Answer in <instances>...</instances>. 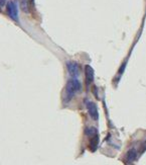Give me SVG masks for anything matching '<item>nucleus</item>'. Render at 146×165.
I'll use <instances>...</instances> for the list:
<instances>
[{"label": "nucleus", "instance_id": "nucleus-9", "mask_svg": "<svg viewBox=\"0 0 146 165\" xmlns=\"http://www.w3.org/2000/svg\"><path fill=\"white\" fill-rule=\"evenodd\" d=\"M85 134L87 135V136H89V137H92V136H94V135H96V134H98V131H97V129L96 128H87V129L85 130Z\"/></svg>", "mask_w": 146, "mask_h": 165}, {"label": "nucleus", "instance_id": "nucleus-3", "mask_svg": "<svg viewBox=\"0 0 146 165\" xmlns=\"http://www.w3.org/2000/svg\"><path fill=\"white\" fill-rule=\"evenodd\" d=\"M67 68H68V72L72 78H77L80 74V66L76 61L67 62Z\"/></svg>", "mask_w": 146, "mask_h": 165}, {"label": "nucleus", "instance_id": "nucleus-6", "mask_svg": "<svg viewBox=\"0 0 146 165\" xmlns=\"http://www.w3.org/2000/svg\"><path fill=\"white\" fill-rule=\"evenodd\" d=\"M32 0H19V5L21 10L24 13H29L30 12Z\"/></svg>", "mask_w": 146, "mask_h": 165}, {"label": "nucleus", "instance_id": "nucleus-4", "mask_svg": "<svg viewBox=\"0 0 146 165\" xmlns=\"http://www.w3.org/2000/svg\"><path fill=\"white\" fill-rule=\"evenodd\" d=\"M86 105H87L88 113H89L91 118H93L94 121H98L99 120V113H98V108H97L96 104H95L93 101H87Z\"/></svg>", "mask_w": 146, "mask_h": 165}, {"label": "nucleus", "instance_id": "nucleus-10", "mask_svg": "<svg viewBox=\"0 0 146 165\" xmlns=\"http://www.w3.org/2000/svg\"><path fill=\"white\" fill-rule=\"evenodd\" d=\"M6 4V0H0V9Z\"/></svg>", "mask_w": 146, "mask_h": 165}, {"label": "nucleus", "instance_id": "nucleus-5", "mask_svg": "<svg viewBox=\"0 0 146 165\" xmlns=\"http://www.w3.org/2000/svg\"><path fill=\"white\" fill-rule=\"evenodd\" d=\"M85 77H86V83L89 86L94 80V70L90 65L85 66Z\"/></svg>", "mask_w": 146, "mask_h": 165}, {"label": "nucleus", "instance_id": "nucleus-7", "mask_svg": "<svg viewBox=\"0 0 146 165\" xmlns=\"http://www.w3.org/2000/svg\"><path fill=\"white\" fill-rule=\"evenodd\" d=\"M98 145H99V135L96 134L91 137V140H90V149L94 152L98 148Z\"/></svg>", "mask_w": 146, "mask_h": 165}, {"label": "nucleus", "instance_id": "nucleus-1", "mask_svg": "<svg viewBox=\"0 0 146 165\" xmlns=\"http://www.w3.org/2000/svg\"><path fill=\"white\" fill-rule=\"evenodd\" d=\"M81 87H82L81 82L77 78L69 79L68 82H67L66 88H64V97H62L64 103H69L75 97V95L78 93V91H80Z\"/></svg>", "mask_w": 146, "mask_h": 165}, {"label": "nucleus", "instance_id": "nucleus-8", "mask_svg": "<svg viewBox=\"0 0 146 165\" xmlns=\"http://www.w3.org/2000/svg\"><path fill=\"white\" fill-rule=\"evenodd\" d=\"M136 157H137V152H136V150L135 149H131V150H129V152L127 153V160H128L129 162H132V161H134V160L136 159Z\"/></svg>", "mask_w": 146, "mask_h": 165}, {"label": "nucleus", "instance_id": "nucleus-2", "mask_svg": "<svg viewBox=\"0 0 146 165\" xmlns=\"http://www.w3.org/2000/svg\"><path fill=\"white\" fill-rule=\"evenodd\" d=\"M6 11H7V14L11 19H13L14 22H18V9L15 1L11 0L8 2L6 5Z\"/></svg>", "mask_w": 146, "mask_h": 165}]
</instances>
